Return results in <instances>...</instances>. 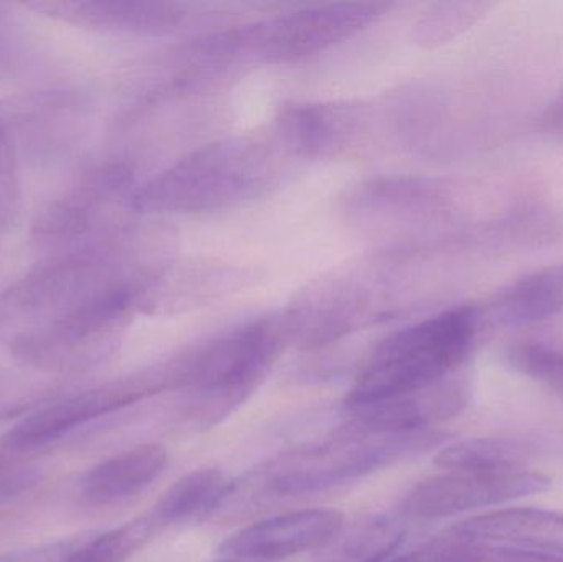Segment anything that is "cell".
<instances>
[{
  "label": "cell",
  "mask_w": 563,
  "mask_h": 562,
  "mask_svg": "<svg viewBox=\"0 0 563 562\" xmlns=\"http://www.w3.org/2000/svg\"><path fill=\"white\" fill-rule=\"evenodd\" d=\"M267 145L253 139L207 145L137 188L131 207L142 213L203 214L254 200L279 174V158Z\"/></svg>",
  "instance_id": "cell-1"
},
{
  "label": "cell",
  "mask_w": 563,
  "mask_h": 562,
  "mask_svg": "<svg viewBox=\"0 0 563 562\" xmlns=\"http://www.w3.org/2000/svg\"><path fill=\"white\" fill-rule=\"evenodd\" d=\"M476 307L443 310L384 340L344 399V408L422 392L449 379L482 332Z\"/></svg>",
  "instance_id": "cell-2"
},
{
  "label": "cell",
  "mask_w": 563,
  "mask_h": 562,
  "mask_svg": "<svg viewBox=\"0 0 563 562\" xmlns=\"http://www.w3.org/2000/svg\"><path fill=\"white\" fill-rule=\"evenodd\" d=\"M285 340L284 326L277 322L241 327L165 366L168 389L185 396V415L191 421L217 425L253 395Z\"/></svg>",
  "instance_id": "cell-3"
},
{
  "label": "cell",
  "mask_w": 563,
  "mask_h": 562,
  "mask_svg": "<svg viewBox=\"0 0 563 562\" xmlns=\"http://www.w3.org/2000/svg\"><path fill=\"white\" fill-rule=\"evenodd\" d=\"M443 439L445 434L433 429L377 432L347 425L323 444L280 455L271 462L263 472L264 484L282 497L330 491L426 451Z\"/></svg>",
  "instance_id": "cell-4"
},
{
  "label": "cell",
  "mask_w": 563,
  "mask_h": 562,
  "mask_svg": "<svg viewBox=\"0 0 563 562\" xmlns=\"http://www.w3.org/2000/svg\"><path fill=\"white\" fill-rule=\"evenodd\" d=\"M119 277L95 251L49 257L0 293V343L10 350L78 309Z\"/></svg>",
  "instance_id": "cell-5"
},
{
  "label": "cell",
  "mask_w": 563,
  "mask_h": 562,
  "mask_svg": "<svg viewBox=\"0 0 563 562\" xmlns=\"http://www.w3.org/2000/svg\"><path fill=\"white\" fill-rule=\"evenodd\" d=\"M386 3L338 2L307 7L211 38L218 58L230 56L263 63L308 58L344 42L383 15Z\"/></svg>",
  "instance_id": "cell-6"
},
{
  "label": "cell",
  "mask_w": 563,
  "mask_h": 562,
  "mask_svg": "<svg viewBox=\"0 0 563 562\" xmlns=\"http://www.w3.org/2000/svg\"><path fill=\"white\" fill-rule=\"evenodd\" d=\"M167 389L165 368L122 376L75 395L46 403L0 436V448L32 451L65 438L102 416L122 411Z\"/></svg>",
  "instance_id": "cell-7"
},
{
  "label": "cell",
  "mask_w": 563,
  "mask_h": 562,
  "mask_svg": "<svg viewBox=\"0 0 563 562\" xmlns=\"http://www.w3.org/2000/svg\"><path fill=\"white\" fill-rule=\"evenodd\" d=\"M549 478L516 469L498 472L449 471L410 488L400 504L404 517L442 520L476 508L496 507L548 491Z\"/></svg>",
  "instance_id": "cell-8"
},
{
  "label": "cell",
  "mask_w": 563,
  "mask_h": 562,
  "mask_svg": "<svg viewBox=\"0 0 563 562\" xmlns=\"http://www.w3.org/2000/svg\"><path fill=\"white\" fill-rule=\"evenodd\" d=\"M131 172L121 164L92 168L68 194L49 201L32 227L40 247L65 251L85 241L99 227L109 205L132 197Z\"/></svg>",
  "instance_id": "cell-9"
},
{
  "label": "cell",
  "mask_w": 563,
  "mask_h": 562,
  "mask_svg": "<svg viewBox=\"0 0 563 562\" xmlns=\"http://www.w3.org/2000/svg\"><path fill=\"white\" fill-rule=\"evenodd\" d=\"M343 525L344 515L334 508L290 511L236 531L218 551L221 557L238 560H284L303 551L320 550Z\"/></svg>",
  "instance_id": "cell-10"
},
{
  "label": "cell",
  "mask_w": 563,
  "mask_h": 562,
  "mask_svg": "<svg viewBox=\"0 0 563 562\" xmlns=\"http://www.w3.org/2000/svg\"><path fill=\"white\" fill-rule=\"evenodd\" d=\"M26 7L73 25L135 35H167L181 29L191 16L184 3L151 0H65Z\"/></svg>",
  "instance_id": "cell-11"
},
{
  "label": "cell",
  "mask_w": 563,
  "mask_h": 562,
  "mask_svg": "<svg viewBox=\"0 0 563 562\" xmlns=\"http://www.w3.org/2000/svg\"><path fill=\"white\" fill-rule=\"evenodd\" d=\"M449 188L432 181L384 180L364 185L347 200L346 210L361 223L429 224L452 213Z\"/></svg>",
  "instance_id": "cell-12"
},
{
  "label": "cell",
  "mask_w": 563,
  "mask_h": 562,
  "mask_svg": "<svg viewBox=\"0 0 563 562\" xmlns=\"http://www.w3.org/2000/svg\"><path fill=\"white\" fill-rule=\"evenodd\" d=\"M450 533L472 543L525 548L563 558V514L515 508L470 518L450 528Z\"/></svg>",
  "instance_id": "cell-13"
},
{
  "label": "cell",
  "mask_w": 563,
  "mask_h": 562,
  "mask_svg": "<svg viewBox=\"0 0 563 562\" xmlns=\"http://www.w3.org/2000/svg\"><path fill=\"white\" fill-rule=\"evenodd\" d=\"M168 465L158 444H142L106 459L81 478L82 498L95 505L115 504L134 497L154 484Z\"/></svg>",
  "instance_id": "cell-14"
},
{
  "label": "cell",
  "mask_w": 563,
  "mask_h": 562,
  "mask_svg": "<svg viewBox=\"0 0 563 562\" xmlns=\"http://www.w3.org/2000/svg\"><path fill=\"white\" fill-rule=\"evenodd\" d=\"M356 119L353 109L340 106H295L277 119L276 137L288 154L320 157L350 139Z\"/></svg>",
  "instance_id": "cell-15"
},
{
  "label": "cell",
  "mask_w": 563,
  "mask_h": 562,
  "mask_svg": "<svg viewBox=\"0 0 563 562\" xmlns=\"http://www.w3.org/2000/svg\"><path fill=\"white\" fill-rule=\"evenodd\" d=\"M493 323L531 326L563 316V264L544 267L496 296L488 309Z\"/></svg>",
  "instance_id": "cell-16"
},
{
  "label": "cell",
  "mask_w": 563,
  "mask_h": 562,
  "mask_svg": "<svg viewBox=\"0 0 563 562\" xmlns=\"http://www.w3.org/2000/svg\"><path fill=\"white\" fill-rule=\"evenodd\" d=\"M233 491V482L218 469H197L175 482L148 511L152 524L161 528L194 520L220 507Z\"/></svg>",
  "instance_id": "cell-17"
},
{
  "label": "cell",
  "mask_w": 563,
  "mask_h": 562,
  "mask_svg": "<svg viewBox=\"0 0 563 562\" xmlns=\"http://www.w3.org/2000/svg\"><path fill=\"white\" fill-rule=\"evenodd\" d=\"M406 530L400 521L383 515L346 525L317 550V562H386L400 547Z\"/></svg>",
  "instance_id": "cell-18"
},
{
  "label": "cell",
  "mask_w": 563,
  "mask_h": 562,
  "mask_svg": "<svg viewBox=\"0 0 563 562\" xmlns=\"http://www.w3.org/2000/svg\"><path fill=\"white\" fill-rule=\"evenodd\" d=\"M531 451L508 439H470L446 445L437 454L435 464L445 471L498 472L521 469Z\"/></svg>",
  "instance_id": "cell-19"
},
{
  "label": "cell",
  "mask_w": 563,
  "mask_h": 562,
  "mask_svg": "<svg viewBox=\"0 0 563 562\" xmlns=\"http://www.w3.org/2000/svg\"><path fill=\"white\" fill-rule=\"evenodd\" d=\"M155 531H158L157 527L148 515H144L114 530L91 535L86 543L62 562H124L147 544Z\"/></svg>",
  "instance_id": "cell-20"
},
{
  "label": "cell",
  "mask_w": 563,
  "mask_h": 562,
  "mask_svg": "<svg viewBox=\"0 0 563 562\" xmlns=\"http://www.w3.org/2000/svg\"><path fill=\"white\" fill-rule=\"evenodd\" d=\"M485 2L439 3L433 5L416 26L417 42L423 46H437L449 42L463 30L475 25L489 9Z\"/></svg>",
  "instance_id": "cell-21"
},
{
  "label": "cell",
  "mask_w": 563,
  "mask_h": 562,
  "mask_svg": "<svg viewBox=\"0 0 563 562\" xmlns=\"http://www.w3.org/2000/svg\"><path fill=\"white\" fill-rule=\"evenodd\" d=\"M511 368L563 399V350L542 343L522 342L506 353Z\"/></svg>",
  "instance_id": "cell-22"
},
{
  "label": "cell",
  "mask_w": 563,
  "mask_h": 562,
  "mask_svg": "<svg viewBox=\"0 0 563 562\" xmlns=\"http://www.w3.org/2000/svg\"><path fill=\"white\" fill-rule=\"evenodd\" d=\"M483 554V544L472 543L445 531L423 547L386 562H482Z\"/></svg>",
  "instance_id": "cell-23"
},
{
  "label": "cell",
  "mask_w": 563,
  "mask_h": 562,
  "mask_svg": "<svg viewBox=\"0 0 563 562\" xmlns=\"http://www.w3.org/2000/svg\"><path fill=\"white\" fill-rule=\"evenodd\" d=\"M19 207L15 147L5 121L0 118V236L12 227L19 214Z\"/></svg>",
  "instance_id": "cell-24"
},
{
  "label": "cell",
  "mask_w": 563,
  "mask_h": 562,
  "mask_svg": "<svg viewBox=\"0 0 563 562\" xmlns=\"http://www.w3.org/2000/svg\"><path fill=\"white\" fill-rule=\"evenodd\" d=\"M89 538L91 535H75V537L63 538L40 547L20 548V550L0 554V562H62Z\"/></svg>",
  "instance_id": "cell-25"
},
{
  "label": "cell",
  "mask_w": 563,
  "mask_h": 562,
  "mask_svg": "<svg viewBox=\"0 0 563 562\" xmlns=\"http://www.w3.org/2000/svg\"><path fill=\"white\" fill-rule=\"evenodd\" d=\"M25 43L19 25L0 9V79L10 78L22 65Z\"/></svg>",
  "instance_id": "cell-26"
},
{
  "label": "cell",
  "mask_w": 563,
  "mask_h": 562,
  "mask_svg": "<svg viewBox=\"0 0 563 562\" xmlns=\"http://www.w3.org/2000/svg\"><path fill=\"white\" fill-rule=\"evenodd\" d=\"M46 396L38 395V392H7L0 385V419L13 418V416L23 415L33 408H42L45 405Z\"/></svg>",
  "instance_id": "cell-27"
},
{
  "label": "cell",
  "mask_w": 563,
  "mask_h": 562,
  "mask_svg": "<svg viewBox=\"0 0 563 562\" xmlns=\"http://www.w3.org/2000/svg\"><path fill=\"white\" fill-rule=\"evenodd\" d=\"M482 562H563V558L525 548L485 547Z\"/></svg>",
  "instance_id": "cell-28"
},
{
  "label": "cell",
  "mask_w": 563,
  "mask_h": 562,
  "mask_svg": "<svg viewBox=\"0 0 563 562\" xmlns=\"http://www.w3.org/2000/svg\"><path fill=\"white\" fill-rule=\"evenodd\" d=\"M541 125L545 132L563 141V89L545 109Z\"/></svg>",
  "instance_id": "cell-29"
},
{
  "label": "cell",
  "mask_w": 563,
  "mask_h": 562,
  "mask_svg": "<svg viewBox=\"0 0 563 562\" xmlns=\"http://www.w3.org/2000/svg\"><path fill=\"white\" fill-rule=\"evenodd\" d=\"M217 562H263V561H253V560H238V558H224V560Z\"/></svg>",
  "instance_id": "cell-30"
},
{
  "label": "cell",
  "mask_w": 563,
  "mask_h": 562,
  "mask_svg": "<svg viewBox=\"0 0 563 562\" xmlns=\"http://www.w3.org/2000/svg\"><path fill=\"white\" fill-rule=\"evenodd\" d=\"M7 465H9V462H7L5 459L0 458V472H2L3 469L7 467Z\"/></svg>",
  "instance_id": "cell-31"
}]
</instances>
